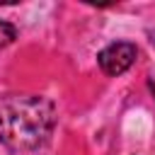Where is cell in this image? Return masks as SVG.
Returning <instances> with one entry per match:
<instances>
[{"label":"cell","instance_id":"6da1fadb","mask_svg":"<svg viewBox=\"0 0 155 155\" xmlns=\"http://www.w3.org/2000/svg\"><path fill=\"white\" fill-rule=\"evenodd\" d=\"M53 102L41 94L0 97V140L12 153H31L44 145L53 131Z\"/></svg>","mask_w":155,"mask_h":155},{"label":"cell","instance_id":"7a4b0ae2","mask_svg":"<svg viewBox=\"0 0 155 155\" xmlns=\"http://www.w3.org/2000/svg\"><path fill=\"white\" fill-rule=\"evenodd\" d=\"M136 58H138L136 44H131V41H114V44H109L107 48L99 51L97 63H99V68H102L104 75L116 78V75L126 73L136 63Z\"/></svg>","mask_w":155,"mask_h":155},{"label":"cell","instance_id":"3957f363","mask_svg":"<svg viewBox=\"0 0 155 155\" xmlns=\"http://www.w3.org/2000/svg\"><path fill=\"white\" fill-rule=\"evenodd\" d=\"M17 39V29L10 24V22H5V19H0V48H5V46H10L12 41Z\"/></svg>","mask_w":155,"mask_h":155}]
</instances>
